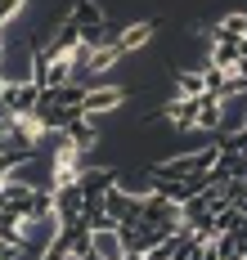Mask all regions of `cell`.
Masks as SVG:
<instances>
[{"mask_svg":"<svg viewBox=\"0 0 247 260\" xmlns=\"http://www.w3.org/2000/svg\"><path fill=\"white\" fill-rule=\"evenodd\" d=\"M148 41H153V23H131L121 36H117V50L131 54V50H139V45H148Z\"/></svg>","mask_w":247,"mask_h":260,"instance_id":"6da1fadb","label":"cell"},{"mask_svg":"<svg viewBox=\"0 0 247 260\" xmlns=\"http://www.w3.org/2000/svg\"><path fill=\"white\" fill-rule=\"evenodd\" d=\"M211 36H229V41H243V36H247V14H225V18L211 27Z\"/></svg>","mask_w":247,"mask_h":260,"instance_id":"7a4b0ae2","label":"cell"}]
</instances>
